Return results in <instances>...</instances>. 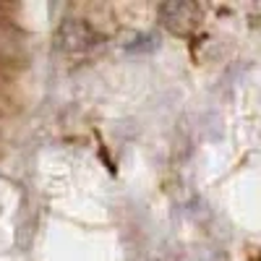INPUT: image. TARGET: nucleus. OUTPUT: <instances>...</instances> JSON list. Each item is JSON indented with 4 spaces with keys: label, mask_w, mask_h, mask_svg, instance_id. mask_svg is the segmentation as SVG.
Instances as JSON below:
<instances>
[]
</instances>
